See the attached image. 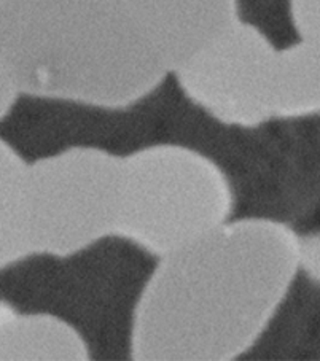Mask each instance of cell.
<instances>
[{"mask_svg":"<svg viewBox=\"0 0 320 361\" xmlns=\"http://www.w3.org/2000/svg\"><path fill=\"white\" fill-rule=\"evenodd\" d=\"M300 272L298 234L265 216L231 219L156 259L133 309L136 361H235L271 325Z\"/></svg>","mask_w":320,"mask_h":361,"instance_id":"6da1fadb","label":"cell"},{"mask_svg":"<svg viewBox=\"0 0 320 361\" xmlns=\"http://www.w3.org/2000/svg\"><path fill=\"white\" fill-rule=\"evenodd\" d=\"M0 54L21 96L126 110L169 73L118 0H0Z\"/></svg>","mask_w":320,"mask_h":361,"instance_id":"7a4b0ae2","label":"cell"},{"mask_svg":"<svg viewBox=\"0 0 320 361\" xmlns=\"http://www.w3.org/2000/svg\"><path fill=\"white\" fill-rule=\"evenodd\" d=\"M235 191L209 154L158 142L123 154L117 235L155 259L235 219Z\"/></svg>","mask_w":320,"mask_h":361,"instance_id":"3957f363","label":"cell"},{"mask_svg":"<svg viewBox=\"0 0 320 361\" xmlns=\"http://www.w3.org/2000/svg\"><path fill=\"white\" fill-rule=\"evenodd\" d=\"M123 154L72 145L29 163L34 255L67 259L117 235Z\"/></svg>","mask_w":320,"mask_h":361,"instance_id":"277c9868","label":"cell"},{"mask_svg":"<svg viewBox=\"0 0 320 361\" xmlns=\"http://www.w3.org/2000/svg\"><path fill=\"white\" fill-rule=\"evenodd\" d=\"M279 47L246 20L236 21L171 73L184 97L225 128L256 129L275 120Z\"/></svg>","mask_w":320,"mask_h":361,"instance_id":"5b68a950","label":"cell"},{"mask_svg":"<svg viewBox=\"0 0 320 361\" xmlns=\"http://www.w3.org/2000/svg\"><path fill=\"white\" fill-rule=\"evenodd\" d=\"M169 77L241 20L239 0H118Z\"/></svg>","mask_w":320,"mask_h":361,"instance_id":"8992f818","label":"cell"},{"mask_svg":"<svg viewBox=\"0 0 320 361\" xmlns=\"http://www.w3.org/2000/svg\"><path fill=\"white\" fill-rule=\"evenodd\" d=\"M85 334L66 319L48 312H0V361H88Z\"/></svg>","mask_w":320,"mask_h":361,"instance_id":"52a82bcc","label":"cell"},{"mask_svg":"<svg viewBox=\"0 0 320 361\" xmlns=\"http://www.w3.org/2000/svg\"><path fill=\"white\" fill-rule=\"evenodd\" d=\"M30 255L29 163L0 137V269Z\"/></svg>","mask_w":320,"mask_h":361,"instance_id":"ba28073f","label":"cell"},{"mask_svg":"<svg viewBox=\"0 0 320 361\" xmlns=\"http://www.w3.org/2000/svg\"><path fill=\"white\" fill-rule=\"evenodd\" d=\"M288 16L298 42L320 56V0H288Z\"/></svg>","mask_w":320,"mask_h":361,"instance_id":"9c48e42d","label":"cell"},{"mask_svg":"<svg viewBox=\"0 0 320 361\" xmlns=\"http://www.w3.org/2000/svg\"><path fill=\"white\" fill-rule=\"evenodd\" d=\"M298 264L300 271L320 285V231L298 235Z\"/></svg>","mask_w":320,"mask_h":361,"instance_id":"30bf717a","label":"cell"},{"mask_svg":"<svg viewBox=\"0 0 320 361\" xmlns=\"http://www.w3.org/2000/svg\"><path fill=\"white\" fill-rule=\"evenodd\" d=\"M20 96L21 92L18 90L15 78L11 75L7 62L0 54V123L11 114Z\"/></svg>","mask_w":320,"mask_h":361,"instance_id":"8fae6325","label":"cell"},{"mask_svg":"<svg viewBox=\"0 0 320 361\" xmlns=\"http://www.w3.org/2000/svg\"><path fill=\"white\" fill-rule=\"evenodd\" d=\"M0 312H2V307H0Z\"/></svg>","mask_w":320,"mask_h":361,"instance_id":"7c38bea8","label":"cell"}]
</instances>
